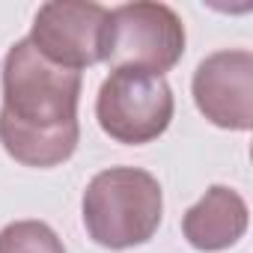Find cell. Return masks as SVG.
I'll return each instance as SVG.
<instances>
[{"instance_id": "1", "label": "cell", "mask_w": 253, "mask_h": 253, "mask_svg": "<svg viewBox=\"0 0 253 253\" xmlns=\"http://www.w3.org/2000/svg\"><path fill=\"white\" fill-rule=\"evenodd\" d=\"M81 72L45 60L30 39L9 48L3 60L0 143L24 167H57L81 140L78 125Z\"/></svg>"}, {"instance_id": "2", "label": "cell", "mask_w": 253, "mask_h": 253, "mask_svg": "<svg viewBox=\"0 0 253 253\" xmlns=\"http://www.w3.org/2000/svg\"><path fill=\"white\" fill-rule=\"evenodd\" d=\"M164 217V194L140 167H110L92 176L84 191V226L107 250L146 244Z\"/></svg>"}, {"instance_id": "3", "label": "cell", "mask_w": 253, "mask_h": 253, "mask_svg": "<svg viewBox=\"0 0 253 253\" xmlns=\"http://www.w3.org/2000/svg\"><path fill=\"white\" fill-rule=\"evenodd\" d=\"M185 54V24L167 3L137 0L122 3L107 15L104 63L113 69H140L161 75L170 72Z\"/></svg>"}, {"instance_id": "4", "label": "cell", "mask_w": 253, "mask_h": 253, "mask_svg": "<svg viewBox=\"0 0 253 253\" xmlns=\"http://www.w3.org/2000/svg\"><path fill=\"white\" fill-rule=\"evenodd\" d=\"M173 89L161 75L140 69H113L95 98V116L116 143L143 146L167 131L173 119Z\"/></svg>"}, {"instance_id": "5", "label": "cell", "mask_w": 253, "mask_h": 253, "mask_svg": "<svg viewBox=\"0 0 253 253\" xmlns=\"http://www.w3.org/2000/svg\"><path fill=\"white\" fill-rule=\"evenodd\" d=\"M107 15L110 9L89 0H51L39 6L33 18L30 42L45 60L81 72L86 66L104 63Z\"/></svg>"}, {"instance_id": "6", "label": "cell", "mask_w": 253, "mask_h": 253, "mask_svg": "<svg viewBox=\"0 0 253 253\" xmlns=\"http://www.w3.org/2000/svg\"><path fill=\"white\" fill-rule=\"evenodd\" d=\"M194 101L200 113L229 131L253 125V54L244 48L214 51L194 72Z\"/></svg>"}, {"instance_id": "7", "label": "cell", "mask_w": 253, "mask_h": 253, "mask_svg": "<svg viewBox=\"0 0 253 253\" xmlns=\"http://www.w3.org/2000/svg\"><path fill=\"white\" fill-rule=\"evenodd\" d=\"M182 232L191 247L217 253L238 244L247 232V203L226 185H211L206 197L182 217Z\"/></svg>"}, {"instance_id": "8", "label": "cell", "mask_w": 253, "mask_h": 253, "mask_svg": "<svg viewBox=\"0 0 253 253\" xmlns=\"http://www.w3.org/2000/svg\"><path fill=\"white\" fill-rule=\"evenodd\" d=\"M0 253H66V247L48 223L15 220L0 229Z\"/></svg>"}]
</instances>
